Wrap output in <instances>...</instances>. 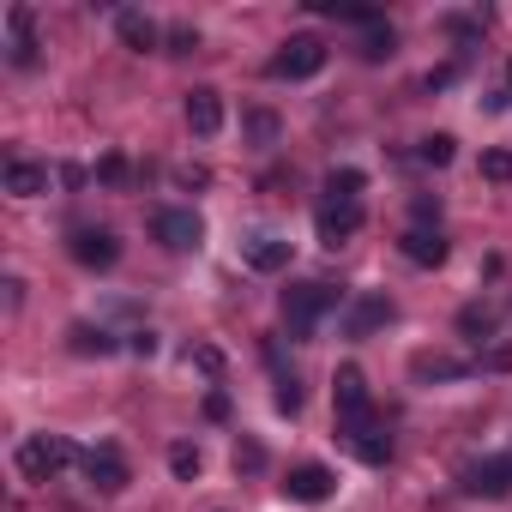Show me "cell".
I'll list each match as a JSON object with an SVG mask.
<instances>
[{
  "instance_id": "6da1fadb",
  "label": "cell",
  "mask_w": 512,
  "mask_h": 512,
  "mask_svg": "<svg viewBox=\"0 0 512 512\" xmlns=\"http://www.w3.org/2000/svg\"><path fill=\"white\" fill-rule=\"evenodd\" d=\"M338 308V290L332 284H290L284 290V326L290 338H314V326Z\"/></svg>"
},
{
  "instance_id": "7a4b0ae2",
  "label": "cell",
  "mask_w": 512,
  "mask_h": 512,
  "mask_svg": "<svg viewBox=\"0 0 512 512\" xmlns=\"http://www.w3.org/2000/svg\"><path fill=\"white\" fill-rule=\"evenodd\" d=\"M332 404H338V428H344V440H356L362 428H374V422H368V416H374V398H368L362 368H338V380H332Z\"/></svg>"
},
{
  "instance_id": "3957f363",
  "label": "cell",
  "mask_w": 512,
  "mask_h": 512,
  "mask_svg": "<svg viewBox=\"0 0 512 512\" xmlns=\"http://www.w3.org/2000/svg\"><path fill=\"white\" fill-rule=\"evenodd\" d=\"M73 458H79V452H73L67 434H31V440L19 446V470H25V482H49V476H61Z\"/></svg>"
},
{
  "instance_id": "277c9868",
  "label": "cell",
  "mask_w": 512,
  "mask_h": 512,
  "mask_svg": "<svg viewBox=\"0 0 512 512\" xmlns=\"http://www.w3.org/2000/svg\"><path fill=\"white\" fill-rule=\"evenodd\" d=\"M320 67H326V43L320 37H290L272 55V79H314Z\"/></svg>"
},
{
  "instance_id": "5b68a950",
  "label": "cell",
  "mask_w": 512,
  "mask_h": 512,
  "mask_svg": "<svg viewBox=\"0 0 512 512\" xmlns=\"http://www.w3.org/2000/svg\"><path fill=\"white\" fill-rule=\"evenodd\" d=\"M151 235H157L169 253H193V247H199V235H205V223H199V211L169 205V211H157V217H151Z\"/></svg>"
},
{
  "instance_id": "8992f818",
  "label": "cell",
  "mask_w": 512,
  "mask_h": 512,
  "mask_svg": "<svg viewBox=\"0 0 512 512\" xmlns=\"http://www.w3.org/2000/svg\"><path fill=\"white\" fill-rule=\"evenodd\" d=\"M464 494H476V500H506V494H512V458L494 452V458L470 464V470H464Z\"/></svg>"
},
{
  "instance_id": "52a82bcc",
  "label": "cell",
  "mask_w": 512,
  "mask_h": 512,
  "mask_svg": "<svg viewBox=\"0 0 512 512\" xmlns=\"http://www.w3.org/2000/svg\"><path fill=\"white\" fill-rule=\"evenodd\" d=\"M392 320H398V302L374 290V296H356V302H350L344 332H350V338H368V332H380V326H392Z\"/></svg>"
},
{
  "instance_id": "ba28073f",
  "label": "cell",
  "mask_w": 512,
  "mask_h": 512,
  "mask_svg": "<svg viewBox=\"0 0 512 512\" xmlns=\"http://www.w3.org/2000/svg\"><path fill=\"white\" fill-rule=\"evenodd\" d=\"M67 247H73V260H79V266H91V272H109V266L121 260V241H115L109 229H73V241H67Z\"/></svg>"
},
{
  "instance_id": "9c48e42d",
  "label": "cell",
  "mask_w": 512,
  "mask_h": 512,
  "mask_svg": "<svg viewBox=\"0 0 512 512\" xmlns=\"http://www.w3.org/2000/svg\"><path fill=\"white\" fill-rule=\"evenodd\" d=\"M85 476H91V488H103V494H121V488L133 482V470H127V458H121L115 446H91V452H85Z\"/></svg>"
},
{
  "instance_id": "30bf717a",
  "label": "cell",
  "mask_w": 512,
  "mask_h": 512,
  "mask_svg": "<svg viewBox=\"0 0 512 512\" xmlns=\"http://www.w3.org/2000/svg\"><path fill=\"white\" fill-rule=\"evenodd\" d=\"M314 223H320V241L338 247V241H350V235L362 229V205H356V199H326Z\"/></svg>"
},
{
  "instance_id": "8fae6325",
  "label": "cell",
  "mask_w": 512,
  "mask_h": 512,
  "mask_svg": "<svg viewBox=\"0 0 512 512\" xmlns=\"http://www.w3.org/2000/svg\"><path fill=\"white\" fill-rule=\"evenodd\" d=\"M115 37L133 49V55H151L157 43H163V31H157V19L151 13H133V7H121L115 13Z\"/></svg>"
},
{
  "instance_id": "7c38bea8",
  "label": "cell",
  "mask_w": 512,
  "mask_h": 512,
  "mask_svg": "<svg viewBox=\"0 0 512 512\" xmlns=\"http://www.w3.org/2000/svg\"><path fill=\"white\" fill-rule=\"evenodd\" d=\"M7 61H13V67H37V25H31V7H13V13H7Z\"/></svg>"
},
{
  "instance_id": "4fadbf2b",
  "label": "cell",
  "mask_w": 512,
  "mask_h": 512,
  "mask_svg": "<svg viewBox=\"0 0 512 512\" xmlns=\"http://www.w3.org/2000/svg\"><path fill=\"white\" fill-rule=\"evenodd\" d=\"M284 494L302 500V506H320V500H332V470L326 464H296L290 482H284Z\"/></svg>"
},
{
  "instance_id": "5bb4252c",
  "label": "cell",
  "mask_w": 512,
  "mask_h": 512,
  "mask_svg": "<svg viewBox=\"0 0 512 512\" xmlns=\"http://www.w3.org/2000/svg\"><path fill=\"white\" fill-rule=\"evenodd\" d=\"M241 260H247L253 272H284V266H290V241H284V235H247V241H241Z\"/></svg>"
},
{
  "instance_id": "9a60e30c",
  "label": "cell",
  "mask_w": 512,
  "mask_h": 512,
  "mask_svg": "<svg viewBox=\"0 0 512 512\" xmlns=\"http://www.w3.org/2000/svg\"><path fill=\"white\" fill-rule=\"evenodd\" d=\"M187 127H193L199 139H211V133L223 127V97H217L211 85H193V91H187Z\"/></svg>"
},
{
  "instance_id": "2e32d148",
  "label": "cell",
  "mask_w": 512,
  "mask_h": 512,
  "mask_svg": "<svg viewBox=\"0 0 512 512\" xmlns=\"http://www.w3.org/2000/svg\"><path fill=\"white\" fill-rule=\"evenodd\" d=\"M398 247H404L410 266H446V235H440V229H422V223H416V229H404Z\"/></svg>"
},
{
  "instance_id": "e0dca14e",
  "label": "cell",
  "mask_w": 512,
  "mask_h": 512,
  "mask_svg": "<svg viewBox=\"0 0 512 512\" xmlns=\"http://www.w3.org/2000/svg\"><path fill=\"white\" fill-rule=\"evenodd\" d=\"M7 193H13V199L49 193V169H43V163H7Z\"/></svg>"
},
{
  "instance_id": "ac0fdd59",
  "label": "cell",
  "mask_w": 512,
  "mask_h": 512,
  "mask_svg": "<svg viewBox=\"0 0 512 512\" xmlns=\"http://www.w3.org/2000/svg\"><path fill=\"white\" fill-rule=\"evenodd\" d=\"M410 374H416V380H464L470 362H464V356H434V350H428V356L410 362Z\"/></svg>"
},
{
  "instance_id": "d6986e66",
  "label": "cell",
  "mask_w": 512,
  "mask_h": 512,
  "mask_svg": "<svg viewBox=\"0 0 512 512\" xmlns=\"http://www.w3.org/2000/svg\"><path fill=\"white\" fill-rule=\"evenodd\" d=\"M67 344H73V356H109V350H115V338H109L103 326H91V320H79V326L67 332Z\"/></svg>"
},
{
  "instance_id": "ffe728a7",
  "label": "cell",
  "mask_w": 512,
  "mask_h": 512,
  "mask_svg": "<svg viewBox=\"0 0 512 512\" xmlns=\"http://www.w3.org/2000/svg\"><path fill=\"white\" fill-rule=\"evenodd\" d=\"M350 452H356L362 464H386V458H392V434H380V428H362V434L350 440Z\"/></svg>"
},
{
  "instance_id": "44dd1931",
  "label": "cell",
  "mask_w": 512,
  "mask_h": 512,
  "mask_svg": "<svg viewBox=\"0 0 512 512\" xmlns=\"http://www.w3.org/2000/svg\"><path fill=\"white\" fill-rule=\"evenodd\" d=\"M494 326H500V314H494L488 302H470V308L458 314V332H464V338H488Z\"/></svg>"
},
{
  "instance_id": "7402d4cb",
  "label": "cell",
  "mask_w": 512,
  "mask_h": 512,
  "mask_svg": "<svg viewBox=\"0 0 512 512\" xmlns=\"http://www.w3.org/2000/svg\"><path fill=\"white\" fill-rule=\"evenodd\" d=\"M241 127H247V139H253V145H278V115H272V109H247V115H241Z\"/></svg>"
},
{
  "instance_id": "603a6c76",
  "label": "cell",
  "mask_w": 512,
  "mask_h": 512,
  "mask_svg": "<svg viewBox=\"0 0 512 512\" xmlns=\"http://www.w3.org/2000/svg\"><path fill=\"white\" fill-rule=\"evenodd\" d=\"M392 49H398V31H392V25H368V37H362V61H392Z\"/></svg>"
},
{
  "instance_id": "cb8c5ba5",
  "label": "cell",
  "mask_w": 512,
  "mask_h": 512,
  "mask_svg": "<svg viewBox=\"0 0 512 512\" xmlns=\"http://www.w3.org/2000/svg\"><path fill=\"white\" fill-rule=\"evenodd\" d=\"M362 187H368L362 169H332V175H326V199H356Z\"/></svg>"
},
{
  "instance_id": "d4e9b609",
  "label": "cell",
  "mask_w": 512,
  "mask_h": 512,
  "mask_svg": "<svg viewBox=\"0 0 512 512\" xmlns=\"http://www.w3.org/2000/svg\"><path fill=\"white\" fill-rule=\"evenodd\" d=\"M199 464H205V458H199V446H187V440H175V446H169V470H175L181 482H193V476H199Z\"/></svg>"
},
{
  "instance_id": "484cf974",
  "label": "cell",
  "mask_w": 512,
  "mask_h": 512,
  "mask_svg": "<svg viewBox=\"0 0 512 512\" xmlns=\"http://www.w3.org/2000/svg\"><path fill=\"white\" fill-rule=\"evenodd\" d=\"M416 157H422V163H428V169H446V163H452V133H428V139H422V151H416Z\"/></svg>"
},
{
  "instance_id": "4316f807",
  "label": "cell",
  "mask_w": 512,
  "mask_h": 512,
  "mask_svg": "<svg viewBox=\"0 0 512 512\" xmlns=\"http://www.w3.org/2000/svg\"><path fill=\"white\" fill-rule=\"evenodd\" d=\"M235 470H247V476L266 470V446L260 440H235Z\"/></svg>"
},
{
  "instance_id": "83f0119b",
  "label": "cell",
  "mask_w": 512,
  "mask_h": 512,
  "mask_svg": "<svg viewBox=\"0 0 512 512\" xmlns=\"http://www.w3.org/2000/svg\"><path fill=\"white\" fill-rule=\"evenodd\" d=\"M482 181H512V151H482Z\"/></svg>"
},
{
  "instance_id": "f1b7e54d",
  "label": "cell",
  "mask_w": 512,
  "mask_h": 512,
  "mask_svg": "<svg viewBox=\"0 0 512 512\" xmlns=\"http://www.w3.org/2000/svg\"><path fill=\"white\" fill-rule=\"evenodd\" d=\"M193 49H199V31L193 25H175L169 31V55H193Z\"/></svg>"
},
{
  "instance_id": "f546056e",
  "label": "cell",
  "mask_w": 512,
  "mask_h": 512,
  "mask_svg": "<svg viewBox=\"0 0 512 512\" xmlns=\"http://www.w3.org/2000/svg\"><path fill=\"white\" fill-rule=\"evenodd\" d=\"M127 175H133V169H127V157H103V163H97V181H109V187H121Z\"/></svg>"
},
{
  "instance_id": "4dcf8cb0",
  "label": "cell",
  "mask_w": 512,
  "mask_h": 512,
  "mask_svg": "<svg viewBox=\"0 0 512 512\" xmlns=\"http://www.w3.org/2000/svg\"><path fill=\"white\" fill-rule=\"evenodd\" d=\"M410 211H416V223H422V229H428V223H440V199H434V193H416V199H410Z\"/></svg>"
},
{
  "instance_id": "1f68e13d",
  "label": "cell",
  "mask_w": 512,
  "mask_h": 512,
  "mask_svg": "<svg viewBox=\"0 0 512 512\" xmlns=\"http://www.w3.org/2000/svg\"><path fill=\"white\" fill-rule=\"evenodd\" d=\"M278 410H284V416L302 410V386H296V380H278Z\"/></svg>"
},
{
  "instance_id": "d6a6232c",
  "label": "cell",
  "mask_w": 512,
  "mask_h": 512,
  "mask_svg": "<svg viewBox=\"0 0 512 512\" xmlns=\"http://www.w3.org/2000/svg\"><path fill=\"white\" fill-rule=\"evenodd\" d=\"M193 368H205V374H223V356H217L211 344H199V350H193Z\"/></svg>"
},
{
  "instance_id": "836d02e7",
  "label": "cell",
  "mask_w": 512,
  "mask_h": 512,
  "mask_svg": "<svg viewBox=\"0 0 512 512\" xmlns=\"http://www.w3.org/2000/svg\"><path fill=\"white\" fill-rule=\"evenodd\" d=\"M127 350L145 362V356H157V338H151V332H133V338H127Z\"/></svg>"
},
{
  "instance_id": "e575fe53",
  "label": "cell",
  "mask_w": 512,
  "mask_h": 512,
  "mask_svg": "<svg viewBox=\"0 0 512 512\" xmlns=\"http://www.w3.org/2000/svg\"><path fill=\"white\" fill-rule=\"evenodd\" d=\"M452 79H458V67H434V73H428V91H446Z\"/></svg>"
},
{
  "instance_id": "d590c367",
  "label": "cell",
  "mask_w": 512,
  "mask_h": 512,
  "mask_svg": "<svg viewBox=\"0 0 512 512\" xmlns=\"http://www.w3.org/2000/svg\"><path fill=\"white\" fill-rule=\"evenodd\" d=\"M205 416H211V422H223V416H229V398H223V392H211V398H205Z\"/></svg>"
},
{
  "instance_id": "8d00e7d4",
  "label": "cell",
  "mask_w": 512,
  "mask_h": 512,
  "mask_svg": "<svg viewBox=\"0 0 512 512\" xmlns=\"http://www.w3.org/2000/svg\"><path fill=\"white\" fill-rule=\"evenodd\" d=\"M488 368H500V374H506V368H512V344H500V350L488 356Z\"/></svg>"
},
{
  "instance_id": "74e56055",
  "label": "cell",
  "mask_w": 512,
  "mask_h": 512,
  "mask_svg": "<svg viewBox=\"0 0 512 512\" xmlns=\"http://www.w3.org/2000/svg\"><path fill=\"white\" fill-rule=\"evenodd\" d=\"M506 103H512V61H506Z\"/></svg>"
}]
</instances>
